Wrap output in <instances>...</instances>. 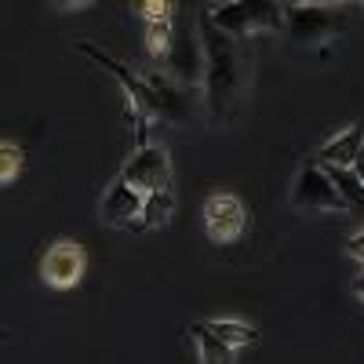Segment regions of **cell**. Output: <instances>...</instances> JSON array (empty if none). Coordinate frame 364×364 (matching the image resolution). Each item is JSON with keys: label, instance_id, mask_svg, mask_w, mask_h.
Masks as SVG:
<instances>
[{"label": "cell", "instance_id": "11", "mask_svg": "<svg viewBox=\"0 0 364 364\" xmlns=\"http://www.w3.org/2000/svg\"><path fill=\"white\" fill-rule=\"evenodd\" d=\"M175 215V197L171 190H161V193H146V204H142V230H164Z\"/></svg>", "mask_w": 364, "mask_h": 364}, {"label": "cell", "instance_id": "4", "mask_svg": "<svg viewBox=\"0 0 364 364\" xmlns=\"http://www.w3.org/2000/svg\"><path fill=\"white\" fill-rule=\"evenodd\" d=\"M346 26V8L336 4H284V29L295 44H321Z\"/></svg>", "mask_w": 364, "mask_h": 364}, {"label": "cell", "instance_id": "12", "mask_svg": "<svg viewBox=\"0 0 364 364\" xmlns=\"http://www.w3.org/2000/svg\"><path fill=\"white\" fill-rule=\"evenodd\" d=\"M190 336L197 339V350H200V364H233V350L211 336L208 324H190Z\"/></svg>", "mask_w": 364, "mask_h": 364}, {"label": "cell", "instance_id": "17", "mask_svg": "<svg viewBox=\"0 0 364 364\" xmlns=\"http://www.w3.org/2000/svg\"><path fill=\"white\" fill-rule=\"evenodd\" d=\"M22 161H26V154H22L18 146H11V142L0 146V182H4V186H11V182L18 178Z\"/></svg>", "mask_w": 364, "mask_h": 364}, {"label": "cell", "instance_id": "1", "mask_svg": "<svg viewBox=\"0 0 364 364\" xmlns=\"http://www.w3.org/2000/svg\"><path fill=\"white\" fill-rule=\"evenodd\" d=\"M197 33H200V51H204V102L211 120H226L237 87H240V63H237V41L226 37L223 29L211 22L204 11L197 18Z\"/></svg>", "mask_w": 364, "mask_h": 364}, {"label": "cell", "instance_id": "15", "mask_svg": "<svg viewBox=\"0 0 364 364\" xmlns=\"http://www.w3.org/2000/svg\"><path fill=\"white\" fill-rule=\"evenodd\" d=\"M324 175L336 182V190L343 193V200L350 208H364V182L353 175V168H336V164H321Z\"/></svg>", "mask_w": 364, "mask_h": 364}, {"label": "cell", "instance_id": "9", "mask_svg": "<svg viewBox=\"0 0 364 364\" xmlns=\"http://www.w3.org/2000/svg\"><path fill=\"white\" fill-rule=\"evenodd\" d=\"M142 204H146V193H139L135 186H128L124 178H117L113 186L106 190L102 219L109 226H124L132 233H142Z\"/></svg>", "mask_w": 364, "mask_h": 364}, {"label": "cell", "instance_id": "3", "mask_svg": "<svg viewBox=\"0 0 364 364\" xmlns=\"http://www.w3.org/2000/svg\"><path fill=\"white\" fill-rule=\"evenodd\" d=\"M204 11L233 41L252 37L259 29H284V4H269V0H233V4L204 8Z\"/></svg>", "mask_w": 364, "mask_h": 364}, {"label": "cell", "instance_id": "10", "mask_svg": "<svg viewBox=\"0 0 364 364\" xmlns=\"http://www.w3.org/2000/svg\"><path fill=\"white\" fill-rule=\"evenodd\" d=\"M360 142H364V120H357V124L350 132H343L339 139H331L328 146L317 149V164H336V168H353L357 154H360Z\"/></svg>", "mask_w": 364, "mask_h": 364}, {"label": "cell", "instance_id": "5", "mask_svg": "<svg viewBox=\"0 0 364 364\" xmlns=\"http://www.w3.org/2000/svg\"><path fill=\"white\" fill-rule=\"evenodd\" d=\"M291 204L299 211H343V208H350L317 161H306L299 168L295 186H291Z\"/></svg>", "mask_w": 364, "mask_h": 364}, {"label": "cell", "instance_id": "19", "mask_svg": "<svg viewBox=\"0 0 364 364\" xmlns=\"http://www.w3.org/2000/svg\"><path fill=\"white\" fill-rule=\"evenodd\" d=\"M346 252L364 266V233H357V237H350V240H346Z\"/></svg>", "mask_w": 364, "mask_h": 364}, {"label": "cell", "instance_id": "8", "mask_svg": "<svg viewBox=\"0 0 364 364\" xmlns=\"http://www.w3.org/2000/svg\"><path fill=\"white\" fill-rule=\"evenodd\" d=\"M84 269H87V252L77 245V240H58V245H51L44 252L41 277L51 288H77Z\"/></svg>", "mask_w": 364, "mask_h": 364}, {"label": "cell", "instance_id": "20", "mask_svg": "<svg viewBox=\"0 0 364 364\" xmlns=\"http://www.w3.org/2000/svg\"><path fill=\"white\" fill-rule=\"evenodd\" d=\"M353 175L364 182V142H360V154H357V161H353Z\"/></svg>", "mask_w": 364, "mask_h": 364}, {"label": "cell", "instance_id": "16", "mask_svg": "<svg viewBox=\"0 0 364 364\" xmlns=\"http://www.w3.org/2000/svg\"><path fill=\"white\" fill-rule=\"evenodd\" d=\"M171 41H175V29H171V18L168 22H146V44H149V55L168 63L171 55Z\"/></svg>", "mask_w": 364, "mask_h": 364}, {"label": "cell", "instance_id": "14", "mask_svg": "<svg viewBox=\"0 0 364 364\" xmlns=\"http://www.w3.org/2000/svg\"><path fill=\"white\" fill-rule=\"evenodd\" d=\"M208 328H211V336L223 339L230 350H237V346H255V343H259V331H255L252 324H240V321H208Z\"/></svg>", "mask_w": 364, "mask_h": 364}, {"label": "cell", "instance_id": "6", "mask_svg": "<svg viewBox=\"0 0 364 364\" xmlns=\"http://www.w3.org/2000/svg\"><path fill=\"white\" fill-rule=\"evenodd\" d=\"M120 178L135 186L139 193H161L171 190V157L164 146H142L132 154V161L124 164Z\"/></svg>", "mask_w": 364, "mask_h": 364}, {"label": "cell", "instance_id": "2", "mask_svg": "<svg viewBox=\"0 0 364 364\" xmlns=\"http://www.w3.org/2000/svg\"><path fill=\"white\" fill-rule=\"evenodd\" d=\"M77 48H80L87 58H95V63H99L102 70H109V73L117 77L120 91H124L128 113H132V120H135V142H139V149H142V146H149V117H161V95H157V87H149V80H146V77H135L124 63H117L113 55L99 51L95 44L80 41Z\"/></svg>", "mask_w": 364, "mask_h": 364}, {"label": "cell", "instance_id": "18", "mask_svg": "<svg viewBox=\"0 0 364 364\" xmlns=\"http://www.w3.org/2000/svg\"><path fill=\"white\" fill-rule=\"evenodd\" d=\"M139 11L146 15V22H168L171 18V4H157V0H149V4H139Z\"/></svg>", "mask_w": 364, "mask_h": 364}, {"label": "cell", "instance_id": "21", "mask_svg": "<svg viewBox=\"0 0 364 364\" xmlns=\"http://www.w3.org/2000/svg\"><path fill=\"white\" fill-rule=\"evenodd\" d=\"M353 291L364 299V266H360V273H357V277H353Z\"/></svg>", "mask_w": 364, "mask_h": 364}, {"label": "cell", "instance_id": "7", "mask_svg": "<svg viewBox=\"0 0 364 364\" xmlns=\"http://www.w3.org/2000/svg\"><path fill=\"white\" fill-rule=\"evenodd\" d=\"M204 230L215 245H233L248 230V208L233 193H211L204 200Z\"/></svg>", "mask_w": 364, "mask_h": 364}, {"label": "cell", "instance_id": "13", "mask_svg": "<svg viewBox=\"0 0 364 364\" xmlns=\"http://www.w3.org/2000/svg\"><path fill=\"white\" fill-rule=\"evenodd\" d=\"M193 63H197V48H193V41H190V29H175L171 55H168L171 73H178V77H197V73H193Z\"/></svg>", "mask_w": 364, "mask_h": 364}]
</instances>
